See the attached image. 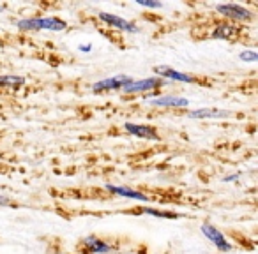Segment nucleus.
<instances>
[{
	"mask_svg": "<svg viewBox=\"0 0 258 254\" xmlns=\"http://www.w3.org/2000/svg\"><path fill=\"white\" fill-rule=\"evenodd\" d=\"M165 85L161 78H147V79H140V81H133L131 85L124 87L125 94H137V92H149V90L159 89V87Z\"/></svg>",
	"mask_w": 258,
	"mask_h": 254,
	"instance_id": "obj_5",
	"label": "nucleus"
},
{
	"mask_svg": "<svg viewBox=\"0 0 258 254\" xmlns=\"http://www.w3.org/2000/svg\"><path fill=\"white\" fill-rule=\"evenodd\" d=\"M133 83V78H129L125 74L115 76V78H108L103 79V81H97L92 85V92H103V90H118L124 89V87L131 85Z\"/></svg>",
	"mask_w": 258,
	"mask_h": 254,
	"instance_id": "obj_3",
	"label": "nucleus"
},
{
	"mask_svg": "<svg viewBox=\"0 0 258 254\" xmlns=\"http://www.w3.org/2000/svg\"><path fill=\"white\" fill-rule=\"evenodd\" d=\"M216 11L221 13L226 18H237V20H251V13L244 6L239 4H219L216 6Z\"/></svg>",
	"mask_w": 258,
	"mask_h": 254,
	"instance_id": "obj_7",
	"label": "nucleus"
},
{
	"mask_svg": "<svg viewBox=\"0 0 258 254\" xmlns=\"http://www.w3.org/2000/svg\"><path fill=\"white\" fill-rule=\"evenodd\" d=\"M152 106H168V108H184L189 104V101L184 97H158V99L149 101Z\"/></svg>",
	"mask_w": 258,
	"mask_h": 254,
	"instance_id": "obj_12",
	"label": "nucleus"
},
{
	"mask_svg": "<svg viewBox=\"0 0 258 254\" xmlns=\"http://www.w3.org/2000/svg\"><path fill=\"white\" fill-rule=\"evenodd\" d=\"M145 214H151V215H156V217H166V219H175L177 214L173 212H159V210H154V208H144Z\"/></svg>",
	"mask_w": 258,
	"mask_h": 254,
	"instance_id": "obj_15",
	"label": "nucleus"
},
{
	"mask_svg": "<svg viewBox=\"0 0 258 254\" xmlns=\"http://www.w3.org/2000/svg\"><path fill=\"white\" fill-rule=\"evenodd\" d=\"M16 27L22 30H53L62 32L68 29V23L60 18H27L16 22Z\"/></svg>",
	"mask_w": 258,
	"mask_h": 254,
	"instance_id": "obj_1",
	"label": "nucleus"
},
{
	"mask_svg": "<svg viewBox=\"0 0 258 254\" xmlns=\"http://www.w3.org/2000/svg\"><path fill=\"white\" fill-rule=\"evenodd\" d=\"M124 127H125V131H127L129 134H133V136H137V138H145V140H158V138H159L152 125L131 124V122H127Z\"/></svg>",
	"mask_w": 258,
	"mask_h": 254,
	"instance_id": "obj_8",
	"label": "nucleus"
},
{
	"mask_svg": "<svg viewBox=\"0 0 258 254\" xmlns=\"http://www.w3.org/2000/svg\"><path fill=\"white\" fill-rule=\"evenodd\" d=\"M0 205H11V200L6 196H0Z\"/></svg>",
	"mask_w": 258,
	"mask_h": 254,
	"instance_id": "obj_18",
	"label": "nucleus"
},
{
	"mask_svg": "<svg viewBox=\"0 0 258 254\" xmlns=\"http://www.w3.org/2000/svg\"><path fill=\"white\" fill-rule=\"evenodd\" d=\"M2 11H4V6H2V4H0V13H2Z\"/></svg>",
	"mask_w": 258,
	"mask_h": 254,
	"instance_id": "obj_21",
	"label": "nucleus"
},
{
	"mask_svg": "<svg viewBox=\"0 0 258 254\" xmlns=\"http://www.w3.org/2000/svg\"><path fill=\"white\" fill-rule=\"evenodd\" d=\"M235 179H239V173H237V175H230V177H225V182H230V180H235Z\"/></svg>",
	"mask_w": 258,
	"mask_h": 254,
	"instance_id": "obj_19",
	"label": "nucleus"
},
{
	"mask_svg": "<svg viewBox=\"0 0 258 254\" xmlns=\"http://www.w3.org/2000/svg\"><path fill=\"white\" fill-rule=\"evenodd\" d=\"M240 34V29L233 23H218L212 30L211 36L216 39H237V36Z\"/></svg>",
	"mask_w": 258,
	"mask_h": 254,
	"instance_id": "obj_9",
	"label": "nucleus"
},
{
	"mask_svg": "<svg viewBox=\"0 0 258 254\" xmlns=\"http://www.w3.org/2000/svg\"><path fill=\"white\" fill-rule=\"evenodd\" d=\"M202 233H204V235L207 236V238L211 240V242L214 243L221 252H228V250L232 249V245L226 242V238L223 236V233L219 231V229H216V226L202 224Z\"/></svg>",
	"mask_w": 258,
	"mask_h": 254,
	"instance_id": "obj_4",
	"label": "nucleus"
},
{
	"mask_svg": "<svg viewBox=\"0 0 258 254\" xmlns=\"http://www.w3.org/2000/svg\"><path fill=\"white\" fill-rule=\"evenodd\" d=\"M90 50H92V46H80V51H85V53H87V51H90Z\"/></svg>",
	"mask_w": 258,
	"mask_h": 254,
	"instance_id": "obj_20",
	"label": "nucleus"
},
{
	"mask_svg": "<svg viewBox=\"0 0 258 254\" xmlns=\"http://www.w3.org/2000/svg\"><path fill=\"white\" fill-rule=\"evenodd\" d=\"M158 74H161L163 78H168V79H173V81H182V83H195L197 79L189 74H184V72H179L172 67H166V65H158L154 69Z\"/></svg>",
	"mask_w": 258,
	"mask_h": 254,
	"instance_id": "obj_10",
	"label": "nucleus"
},
{
	"mask_svg": "<svg viewBox=\"0 0 258 254\" xmlns=\"http://www.w3.org/2000/svg\"><path fill=\"white\" fill-rule=\"evenodd\" d=\"M25 85V78L22 76H0V87H22Z\"/></svg>",
	"mask_w": 258,
	"mask_h": 254,
	"instance_id": "obj_14",
	"label": "nucleus"
},
{
	"mask_svg": "<svg viewBox=\"0 0 258 254\" xmlns=\"http://www.w3.org/2000/svg\"><path fill=\"white\" fill-rule=\"evenodd\" d=\"M106 189L110 193H115L118 196H125V198H133V200H138V201H147L149 198L145 194L138 193V191H133L129 189V187H124V186H111V184H106Z\"/></svg>",
	"mask_w": 258,
	"mask_h": 254,
	"instance_id": "obj_11",
	"label": "nucleus"
},
{
	"mask_svg": "<svg viewBox=\"0 0 258 254\" xmlns=\"http://www.w3.org/2000/svg\"><path fill=\"white\" fill-rule=\"evenodd\" d=\"M99 18L103 20L104 23H108V25L115 27V29H118V30H124V32H133V34H137L138 30H140L137 25H135V23L127 22V20L120 18V16H117V15H110V13H101Z\"/></svg>",
	"mask_w": 258,
	"mask_h": 254,
	"instance_id": "obj_6",
	"label": "nucleus"
},
{
	"mask_svg": "<svg viewBox=\"0 0 258 254\" xmlns=\"http://www.w3.org/2000/svg\"><path fill=\"white\" fill-rule=\"evenodd\" d=\"M78 249L82 254H108L113 247L106 240H101L97 236H87V238L82 240Z\"/></svg>",
	"mask_w": 258,
	"mask_h": 254,
	"instance_id": "obj_2",
	"label": "nucleus"
},
{
	"mask_svg": "<svg viewBox=\"0 0 258 254\" xmlns=\"http://www.w3.org/2000/svg\"><path fill=\"white\" fill-rule=\"evenodd\" d=\"M240 58H242L244 62H256L258 53L256 51H242V53H240Z\"/></svg>",
	"mask_w": 258,
	"mask_h": 254,
	"instance_id": "obj_16",
	"label": "nucleus"
},
{
	"mask_svg": "<svg viewBox=\"0 0 258 254\" xmlns=\"http://www.w3.org/2000/svg\"><path fill=\"white\" fill-rule=\"evenodd\" d=\"M137 4L145 6V8H161L159 2H151V0H137Z\"/></svg>",
	"mask_w": 258,
	"mask_h": 254,
	"instance_id": "obj_17",
	"label": "nucleus"
},
{
	"mask_svg": "<svg viewBox=\"0 0 258 254\" xmlns=\"http://www.w3.org/2000/svg\"><path fill=\"white\" fill-rule=\"evenodd\" d=\"M230 111L216 110V108H204V110H195L189 113L191 118H225L228 117Z\"/></svg>",
	"mask_w": 258,
	"mask_h": 254,
	"instance_id": "obj_13",
	"label": "nucleus"
}]
</instances>
